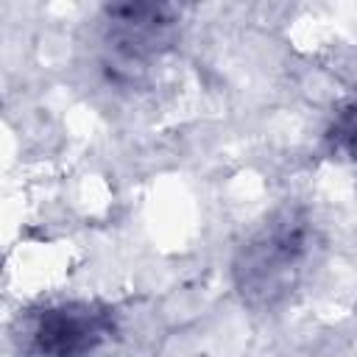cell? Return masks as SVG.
<instances>
[{"instance_id":"277c9868","label":"cell","mask_w":357,"mask_h":357,"mask_svg":"<svg viewBox=\"0 0 357 357\" xmlns=\"http://www.w3.org/2000/svg\"><path fill=\"white\" fill-rule=\"evenodd\" d=\"M326 145L332 153L346 156L349 162L357 165V100L337 109V114L326 128Z\"/></svg>"},{"instance_id":"3957f363","label":"cell","mask_w":357,"mask_h":357,"mask_svg":"<svg viewBox=\"0 0 357 357\" xmlns=\"http://www.w3.org/2000/svg\"><path fill=\"white\" fill-rule=\"evenodd\" d=\"M117 332V315L100 301H61L33 310L25 318L28 351L36 354H86Z\"/></svg>"},{"instance_id":"7a4b0ae2","label":"cell","mask_w":357,"mask_h":357,"mask_svg":"<svg viewBox=\"0 0 357 357\" xmlns=\"http://www.w3.org/2000/svg\"><path fill=\"white\" fill-rule=\"evenodd\" d=\"M190 0H109L100 14L98 47L103 70L131 81L178 42Z\"/></svg>"},{"instance_id":"6da1fadb","label":"cell","mask_w":357,"mask_h":357,"mask_svg":"<svg viewBox=\"0 0 357 357\" xmlns=\"http://www.w3.org/2000/svg\"><path fill=\"white\" fill-rule=\"evenodd\" d=\"M318 248V229L304 206L271 212L237 248L231 282L245 307L271 312L304 282Z\"/></svg>"}]
</instances>
